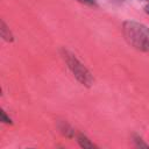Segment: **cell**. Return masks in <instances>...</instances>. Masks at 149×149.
<instances>
[{
  "instance_id": "obj_1",
  "label": "cell",
  "mask_w": 149,
  "mask_h": 149,
  "mask_svg": "<svg viewBox=\"0 0 149 149\" xmlns=\"http://www.w3.org/2000/svg\"><path fill=\"white\" fill-rule=\"evenodd\" d=\"M122 34L129 45L140 51L149 52V28L146 24L136 21H125Z\"/></svg>"
},
{
  "instance_id": "obj_2",
  "label": "cell",
  "mask_w": 149,
  "mask_h": 149,
  "mask_svg": "<svg viewBox=\"0 0 149 149\" xmlns=\"http://www.w3.org/2000/svg\"><path fill=\"white\" fill-rule=\"evenodd\" d=\"M61 55L66 64V66L69 68V70L71 71V73L73 74V77L84 86H92V84L94 83V78L92 76V73L90 72V70L76 57L74 54H72L71 51L66 50V49H62L61 50Z\"/></svg>"
},
{
  "instance_id": "obj_3",
  "label": "cell",
  "mask_w": 149,
  "mask_h": 149,
  "mask_svg": "<svg viewBox=\"0 0 149 149\" xmlns=\"http://www.w3.org/2000/svg\"><path fill=\"white\" fill-rule=\"evenodd\" d=\"M77 142L81 149H100L95 143H93L85 134L78 133L77 134Z\"/></svg>"
},
{
  "instance_id": "obj_4",
  "label": "cell",
  "mask_w": 149,
  "mask_h": 149,
  "mask_svg": "<svg viewBox=\"0 0 149 149\" xmlns=\"http://www.w3.org/2000/svg\"><path fill=\"white\" fill-rule=\"evenodd\" d=\"M58 129L68 139H72L74 136V129L66 121H59L58 122Z\"/></svg>"
},
{
  "instance_id": "obj_5",
  "label": "cell",
  "mask_w": 149,
  "mask_h": 149,
  "mask_svg": "<svg viewBox=\"0 0 149 149\" xmlns=\"http://www.w3.org/2000/svg\"><path fill=\"white\" fill-rule=\"evenodd\" d=\"M0 34L2 40H5L6 42H13L14 41V36L10 31V29L8 28V26L5 23V21H1V28H0Z\"/></svg>"
},
{
  "instance_id": "obj_6",
  "label": "cell",
  "mask_w": 149,
  "mask_h": 149,
  "mask_svg": "<svg viewBox=\"0 0 149 149\" xmlns=\"http://www.w3.org/2000/svg\"><path fill=\"white\" fill-rule=\"evenodd\" d=\"M133 144H134L135 149H149V146L139 135H133Z\"/></svg>"
},
{
  "instance_id": "obj_7",
  "label": "cell",
  "mask_w": 149,
  "mask_h": 149,
  "mask_svg": "<svg viewBox=\"0 0 149 149\" xmlns=\"http://www.w3.org/2000/svg\"><path fill=\"white\" fill-rule=\"evenodd\" d=\"M0 115H1V121L3 122V123H7V125H12L13 123V121H12V119L6 114V112L3 111V109H1V112H0Z\"/></svg>"
},
{
  "instance_id": "obj_8",
  "label": "cell",
  "mask_w": 149,
  "mask_h": 149,
  "mask_svg": "<svg viewBox=\"0 0 149 149\" xmlns=\"http://www.w3.org/2000/svg\"><path fill=\"white\" fill-rule=\"evenodd\" d=\"M85 5H88V6H95L97 5V0H78Z\"/></svg>"
},
{
  "instance_id": "obj_9",
  "label": "cell",
  "mask_w": 149,
  "mask_h": 149,
  "mask_svg": "<svg viewBox=\"0 0 149 149\" xmlns=\"http://www.w3.org/2000/svg\"><path fill=\"white\" fill-rule=\"evenodd\" d=\"M144 12H146V13H147V14L149 15V3L144 6Z\"/></svg>"
},
{
  "instance_id": "obj_10",
  "label": "cell",
  "mask_w": 149,
  "mask_h": 149,
  "mask_svg": "<svg viewBox=\"0 0 149 149\" xmlns=\"http://www.w3.org/2000/svg\"><path fill=\"white\" fill-rule=\"evenodd\" d=\"M112 2H116V3H121V2H123V1H126V0H111Z\"/></svg>"
},
{
  "instance_id": "obj_11",
  "label": "cell",
  "mask_w": 149,
  "mask_h": 149,
  "mask_svg": "<svg viewBox=\"0 0 149 149\" xmlns=\"http://www.w3.org/2000/svg\"><path fill=\"white\" fill-rule=\"evenodd\" d=\"M57 149H65V148H63V147H58Z\"/></svg>"
},
{
  "instance_id": "obj_12",
  "label": "cell",
  "mask_w": 149,
  "mask_h": 149,
  "mask_svg": "<svg viewBox=\"0 0 149 149\" xmlns=\"http://www.w3.org/2000/svg\"><path fill=\"white\" fill-rule=\"evenodd\" d=\"M142 1H147V2H149V0H142Z\"/></svg>"
},
{
  "instance_id": "obj_13",
  "label": "cell",
  "mask_w": 149,
  "mask_h": 149,
  "mask_svg": "<svg viewBox=\"0 0 149 149\" xmlns=\"http://www.w3.org/2000/svg\"><path fill=\"white\" fill-rule=\"evenodd\" d=\"M27 149H31V148H27Z\"/></svg>"
}]
</instances>
